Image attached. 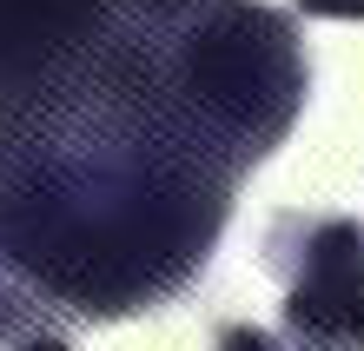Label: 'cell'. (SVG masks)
<instances>
[{"instance_id":"obj_1","label":"cell","mask_w":364,"mask_h":351,"mask_svg":"<svg viewBox=\"0 0 364 351\" xmlns=\"http://www.w3.org/2000/svg\"><path fill=\"white\" fill-rule=\"evenodd\" d=\"M232 172L179 120L153 33L0 93V278L73 318H133L212 266Z\"/></svg>"},{"instance_id":"obj_2","label":"cell","mask_w":364,"mask_h":351,"mask_svg":"<svg viewBox=\"0 0 364 351\" xmlns=\"http://www.w3.org/2000/svg\"><path fill=\"white\" fill-rule=\"evenodd\" d=\"M159 80L179 120L232 172H252L298 126L311 93V67L291 14L265 0H205L179 27L153 33Z\"/></svg>"},{"instance_id":"obj_3","label":"cell","mask_w":364,"mask_h":351,"mask_svg":"<svg viewBox=\"0 0 364 351\" xmlns=\"http://www.w3.org/2000/svg\"><path fill=\"white\" fill-rule=\"evenodd\" d=\"M265 266L285 285L278 351H364V226L338 212H278Z\"/></svg>"},{"instance_id":"obj_4","label":"cell","mask_w":364,"mask_h":351,"mask_svg":"<svg viewBox=\"0 0 364 351\" xmlns=\"http://www.w3.org/2000/svg\"><path fill=\"white\" fill-rule=\"evenodd\" d=\"M119 27V0H0V93L80 67Z\"/></svg>"},{"instance_id":"obj_5","label":"cell","mask_w":364,"mask_h":351,"mask_svg":"<svg viewBox=\"0 0 364 351\" xmlns=\"http://www.w3.org/2000/svg\"><path fill=\"white\" fill-rule=\"evenodd\" d=\"M192 7H205V0H119V20L126 27H146V33H166V27H179Z\"/></svg>"},{"instance_id":"obj_6","label":"cell","mask_w":364,"mask_h":351,"mask_svg":"<svg viewBox=\"0 0 364 351\" xmlns=\"http://www.w3.org/2000/svg\"><path fill=\"white\" fill-rule=\"evenodd\" d=\"M27 325H33V298L20 292V285H7V278H0V345H7V338H20Z\"/></svg>"},{"instance_id":"obj_7","label":"cell","mask_w":364,"mask_h":351,"mask_svg":"<svg viewBox=\"0 0 364 351\" xmlns=\"http://www.w3.org/2000/svg\"><path fill=\"white\" fill-rule=\"evenodd\" d=\"M212 351H278V338L265 332V325H225Z\"/></svg>"},{"instance_id":"obj_8","label":"cell","mask_w":364,"mask_h":351,"mask_svg":"<svg viewBox=\"0 0 364 351\" xmlns=\"http://www.w3.org/2000/svg\"><path fill=\"white\" fill-rule=\"evenodd\" d=\"M14 351H73V345H67V338H60V332H53V325H40V318H33V325H27V332H20V338H14Z\"/></svg>"},{"instance_id":"obj_9","label":"cell","mask_w":364,"mask_h":351,"mask_svg":"<svg viewBox=\"0 0 364 351\" xmlns=\"http://www.w3.org/2000/svg\"><path fill=\"white\" fill-rule=\"evenodd\" d=\"M311 20H364V0H298Z\"/></svg>"}]
</instances>
